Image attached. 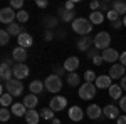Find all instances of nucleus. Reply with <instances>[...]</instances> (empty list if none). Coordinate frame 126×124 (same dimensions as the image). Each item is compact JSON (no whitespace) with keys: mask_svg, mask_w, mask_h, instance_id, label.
Segmentation results:
<instances>
[{"mask_svg":"<svg viewBox=\"0 0 126 124\" xmlns=\"http://www.w3.org/2000/svg\"><path fill=\"white\" fill-rule=\"evenodd\" d=\"M72 30L76 32V34H79V35H87L91 30H93V24L89 22V19H76L74 22H72Z\"/></svg>","mask_w":126,"mask_h":124,"instance_id":"f257e3e1","label":"nucleus"},{"mask_svg":"<svg viewBox=\"0 0 126 124\" xmlns=\"http://www.w3.org/2000/svg\"><path fill=\"white\" fill-rule=\"evenodd\" d=\"M44 86H46V89H47L49 92L57 94L59 91L62 89V81H61V77H59V76H56V74H50L49 77H46Z\"/></svg>","mask_w":126,"mask_h":124,"instance_id":"f03ea898","label":"nucleus"},{"mask_svg":"<svg viewBox=\"0 0 126 124\" xmlns=\"http://www.w3.org/2000/svg\"><path fill=\"white\" fill-rule=\"evenodd\" d=\"M109 44H111V35L108 32H99L94 35V47L97 50H106L109 49Z\"/></svg>","mask_w":126,"mask_h":124,"instance_id":"7ed1b4c3","label":"nucleus"},{"mask_svg":"<svg viewBox=\"0 0 126 124\" xmlns=\"http://www.w3.org/2000/svg\"><path fill=\"white\" fill-rule=\"evenodd\" d=\"M96 89L97 87L93 84V82H84L79 86V97L84 99V101H89L96 96Z\"/></svg>","mask_w":126,"mask_h":124,"instance_id":"20e7f679","label":"nucleus"},{"mask_svg":"<svg viewBox=\"0 0 126 124\" xmlns=\"http://www.w3.org/2000/svg\"><path fill=\"white\" fill-rule=\"evenodd\" d=\"M5 87H7V92L12 94L14 97L22 96V92H24V82L19 81V79H15V77L12 81H9V82H5Z\"/></svg>","mask_w":126,"mask_h":124,"instance_id":"39448f33","label":"nucleus"},{"mask_svg":"<svg viewBox=\"0 0 126 124\" xmlns=\"http://www.w3.org/2000/svg\"><path fill=\"white\" fill-rule=\"evenodd\" d=\"M14 19H17V12H14L12 7H5V9L0 10V22L2 24H14Z\"/></svg>","mask_w":126,"mask_h":124,"instance_id":"423d86ee","label":"nucleus"},{"mask_svg":"<svg viewBox=\"0 0 126 124\" xmlns=\"http://www.w3.org/2000/svg\"><path fill=\"white\" fill-rule=\"evenodd\" d=\"M66 106H67V99H66L64 96H54V97L50 99V102H49V107H50L54 112L62 111Z\"/></svg>","mask_w":126,"mask_h":124,"instance_id":"0eeeda50","label":"nucleus"},{"mask_svg":"<svg viewBox=\"0 0 126 124\" xmlns=\"http://www.w3.org/2000/svg\"><path fill=\"white\" fill-rule=\"evenodd\" d=\"M12 70H14V77H15V79H19V81L25 79V77L30 74L29 67L25 66V64H15V66L12 67Z\"/></svg>","mask_w":126,"mask_h":124,"instance_id":"6e6552de","label":"nucleus"},{"mask_svg":"<svg viewBox=\"0 0 126 124\" xmlns=\"http://www.w3.org/2000/svg\"><path fill=\"white\" fill-rule=\"evenodd\" d=\"M125 70H126V67L118 62V64H113V66L109 67V74L108 76L111 77V79H123L125 77Z\"/></svg>","mask_w":126,"mask_h":124,"instance_id":"1a4fd4ad","label":"nucleus"},{"mask_svg":"<svg viewBox=\"0 0 126 124\" xmlns=\"http://www.w3.org/2000/svg\"><path fill=\"white\" fill-rule=\"evenodd\" d=\"M0 79L3 81V82H9L14 79V70H12V67L9 64H5V62H2V66H0Z\"/></svg>","mask_w":126,"mask_h":124,"instance_id":"9d476101","label":"nucleus"},{"mask_svg":"<svg viewBox=\"0 0 126 124\" xmlns=\"http://www.w3.org/2000/svg\"><path fill=\"white\" fill-rule=\"evenodd\" d=\"M101 55H103V60H104V62H111V64H114L118 59H119L121 54H118V50H114V49L109 47V49H106V50H103Z\"/></svg>","mask_w":126,"mask_h":124,"instance_id":"9b49d317","label":"nucleus"},{"mask_svg":"<svg viewBox=\"0 0 126 124\" xmlns=\"http://www.w3.org/2000/svg\"><path fill=\"white\" fill-rule=\"evenodd\" d=\"M17 42H19V47L29 49V47H32V44H34V39H32V35H30V34L22 32L19 37H17Z\"/></svg>","mask_w":126,"mask_h":124,"instance_id":"f8f14e48","label":"nucleus"},{"mask_svg":"<svg viewBox=\"0 0 126 124\" xmlns=\"http://www.w3.org/2000/svg\"><path fill=\"white\" fill-rule=\"evenodd\" d=\"M12 57H14V60L17 64H24L25 59H27V49H22V47L17 45V47L12 50Z\"/></svg>","mask_w":126,"mask_h":124,"instance_id":"ddd939ff","label":"nucleus"},{"mask_svg":"<svg viewBox=\"0 0 126 124\" xmlns=\"http://www.w3.org/2000/svg\"><path fill=\"white\" fill-rule=\"evenodd\" d=\"M103 116L108 117V119H118L119 117V107L113 104H108L104 109H103Z\"/></svg>","mask_w":126,"mask_h":124,"instance_id":"4468645a","label":"nucleus"},{"mask_svg":"<svg viewBox=\"0 0 126 124\" xmlns=\"http://www.w3.org/2000/svg\"><path fill=\"white\" fill-rule=\"evenodd\" d=\"M86 114L89 119H99V117H103V109L97 104H91V106H87Z\"/></svg>","mask_w":126,"mask_h":124,"instance_id":"2eb2a0df","label":"nucleus"},{"mask_svg":"<svg viewBox=\"0 0 126 124\" xmlns=\"http://www.w3.org/2000/svg\"><path fill=\"white\" fill-rule=\"evenodd\" d=\"M91 45H94V39H91L89 35H84L78 40V49L82 50V52H87L91 49Z\"/></svg>","mask_w":126,"mask_h":124,"instance_id":"dca6fc26","label":"nucleus"},{"mask_svg":"<svg viewBox=\"0 0 126 124\" xmlns=\"http://www.w3.org/2000/svg\"><path fill=\"white\" fill-rule=\"evenodd\" d=\"M82 117H84V111H82L79 106H74V107L69 109V119H71V121L79 123V121H82Z\"/></svg>","mask_w":126,"mask_h":124,"instance_id":"f3484780","label":"nucleus"},{"mask_svg":"<svg viewBox=\"0 0 126 124\" xmlns=\"http://www.w3.org/2000/svg\"><path fill=\"white\" fill-rule=\"evenodd\" d=\"M78 67H79V59L78 57H74V55H72V57L66 59V62H64V69L67 70L69 74H71V72H76V70H78Z\"/></svg>","mask_w":126,"mask_h":124,"instance_id":"a211bd4d","label":"nucleus"},{"mask_svg":"<svg viewBox=\"0 0 126 124\" xmlns=\"http://www.w3.org/2000/svg\"><path fill=\"white\" fill-rule=\"evenodd\" d=\"M113 79L109 76H99L96 79V82H94V86L99 87V89H109V87L113 86V82H111Z\"/></svg>","mask_w":126,"mask_h":124,"instance_id":"6ab92c4d","label":"nucleus"},{"mask_svg":"<svg viewBox=\"0 0 126 124\" xmlns=\"http://www.w3.org/2000/svg\"><path fill=\"white\" fill-rule=\"evenodd\" d=\"M10 111H12V114L17 116V117H20V116H25L27 114V107L24 106V102H14L12 104V107H10Z\"/></svg>","mask_w":126,"mask_h":124,"instance_id":"aec40b11","label":"nucleus"},{"mask_svg":"<svg viewBox=\"0 0 126 124\" xmlns=\"http://www.w3.org/2000/svg\"><path fill=\"white\" fill-rule=\"evenodd\" d=\"M27 124H39V117H40V112H37L35 109H29L27 114L24 116Z\"/></svg>","mask_w":126,"mask_h":124,"instance_id":"412c9836","label":"nucleus"},{"mask_svg":"<svg viewBox=\"0 0 126 124\" xmlns=\"http://www.w3.org/2000/svg\"><path fill=\"white\" fill-rule=\"evenodd\" d=\"M37 104H39V99L35 94H27L24 97V106L27 109H34V107H37Z\"/></svg>","mask_w":126,"mask_h":124,"instance_id":"4be33fe9","label":"nucleus"},{"mask_svg":"<svg viewBox=\"0 0 126 124\" xmlns=\"http://www.w3.org/2000/svg\"><path fill=\"white\" fill-rule=\"evenodd\" d=\"M108 91H109V97L114 99V101H119L123 97V89H121V86H118V84H113Z\"/></svg>","mask_w":126,"mask_h":124,"instance_id":"5701e85b","label":"nucleus"},{"mask_svg":"<svg viewBox=\"0 0 126 124\" xmlns=\"http://www.w3.org/2000/svg\"><path fill=\"white\" fill-rule=\"evenodd\" d=\"M74 15H76L74 10H64V9L59 10V19L62 20V22H74L76 20Z\"/></svg>","mask_w":126,"mask_h":124,"instance_id":"b1692460","label":"nucleus"},{"mask_svg":"<svg viewBox=\"0 0 126 124\" xmlns=\"http://www.w3.org/2000/svg\"><path fill=\"white\" fill-rule=\"evenodd\" d=\"M29 89H30V92H32V94H35V96L40 94V92L46 89L44 81H37V79H35V81H32V82H30V86H29Z\"/></svg>","mask_w":126,"mask_h":124,"instance_id":"393cba45","label":"nucleus"},{"mask_svg":"<svg viewBox=\"0 0 126 124\" xmlns=\"http://www.w3.org/2000/svg\"><path fill=\"white\" fill-rule=\"evenodd\" d=\"M111 9L114 10L118 15H126V2H119V0H116V2L111 3Z\"/></svg>","mask_w":126,"mask_h":124,"instance_id":"a878e982","label":"nucleus"},{"mask_svg":"<svg viewBox=\"0 0 126 124\" xmlns=\"http://www.w3.org/2000/svg\"><path fill=\"white\" fill-rule=\"evenodd\" d=\"M103 20H104V14L103 12H91V15H89V22L93 24V25H99V24H103Z\"/></svg>","mask_w":126,"mask_h":124,"instance_id":"bb28decb","label":"nucleus"},{"mask_svg":"<svg viewBox=\"0 0 126 124\" xmlns=\"http://www.w3.org/2000/svg\"><path fill=\"white\" fill-rule=\"evenodd\" d=\"M7 32H9L10 34V37H12V35H17V37H19L20 34H22V27H20V24L19 22H14V24H10L9 27H7Z\"/></svg>","mask_w":126,"mask_h":124,"instance_id":"cd10ccee","label":"nucleus"},{"mask_svg":"<svg viewBox=\"0 0 126 124\" xmlns=\"http://www.w3.org/2000/svg\"><path fill=\"white\" fill-rule=\"evenodd\" d=\"M12 99H14V96H12V94L3 92L2 97H0V106H2V107H9V106H12V104H14V102H12Z\"/></svg>","mask_w":126,"mask_h":124,"instance_id":"c85d7f7f","label":"nucleus"},{"mask_svg":"<svg viewBox=\"0 0 126 124\" xmlns=\"http://www.w3.org/2000/svg\"><path fill=\"white\" fill-rule=\"evenodd\" d=\"M79 82H81V79H79L78 72H71V74H67V84L71 87H78Z\"/></svg>","mask_w":126,"mask_h":124,"instance_id":"c756f323","label":"nucleus"},{"mask_svg":"<svg viewBox=\"0 0 126 124\" xmlns=\"http://www.w3.org/2000/svg\"><path fill=\"white\" fill-rule=\"evenodd\" d=\"M54 114H56V112H54L50 107H44V109L40 111V117H44L46 121H52V119H56Z\"/></svg>","mask_w":126,"mask_h":124,"instance_id":"7c9ffc66","label":"nucleus"},{"mask_svg":"<svg viewBox=\"0 0 126 124\" xmlns=\"http://www.w3.org/2000/svg\"><path fill=\"white\" fill-rule=\"evenodd\" d=\"M17 20H19V24H25L27 20H29V12L27 10H19L17 12Z\"/></svg>","mask_w":126,"mask_h":124,"instance_id":"2f4dec72","label":"nucleus"},{"mask_svg":"<svg viewBox=\"0 0 126 124\" xmlns=\"http://www.w3.org/2000/svg\"><path fill=\"white\" fill-rule=\"evenodd\" d=\"M9 40H10V34L5 29H2L0 30V44H2V45H7Z\"/></svg>","mask_w":126,"mask_h":124,"instance_id":"473e14b6","label":"nucleus"},{"mask_svg":"<svg viewBox=\"0 0 126 124\" xmlns=\"http://www.w3.org/2000/svg\"><path fill=\"white\" fill-rule=\"evenodd\" d=\"M10 112H12V111H9L7 107H2V109H0V121H2V123H7L10 119Z\"/></svg>","mask_w":126,"mask_h":124,"instance_id":"72a5a7b5","label":"nucleus"},{"mask_svg":"<svg viewBox=\"0 0 126 124\" xmlns=\"http://www.w3.org/2000/svg\"><path fill=\"white\" fill-rule=\"evenodd\" d=\"M96 74H94V72H93V70H86V72H84V81H86V82H93V84H94V82H96Z\"/></svg>","mask_w":126,"mask_h":124,"instance_id":"f704fd0d","label":"nucleus"},{"mask_svg":"<svg viewBox=\"0 0 126 124\" xmlns=\"http://www.w3.org/2000/svg\"><path fill=\"white\" fill-rule=\"evenodd\" d=\"M46 27H49V29L57 27V19H56V17H47V19H46Z\"/></svg>","mask_w":126,"mask_h":124,"instance_id":"c9c22d12","label":"nucleus"},{"mask_svg":"<svg viewBox=\"0 0 126 124\" xmlns=\"http://www.w3.org/2000/svg\"><path fill=\"white\" fill-rule=\"evenodd\" d=\"M86 55H87V59H94L96 55H99V50H97L96 47H93V49H89L86 52Z\"/></svg>","mask_w":126,"mask_h":124,"instance_id":"e433bc0d","label":"nucleus"},{"mask_svg":"<svg viewBox=\"0 0 126 124\" xmlns=\"http://www.w3.org/2000/svg\"><path fill=\"white\" fill-rule=\"evenodd\" d=\"M89 9L93 10V12H97V10L101 9V2H97V0H93V2L89 3Z\"/></svg>","mask_w":126,"mask_h":124,"instance_id":"4c0bfd02","label":"nucleus"},{"mask_svg":"<svg viewBox=\"0 0 126 124\" xmlns=\"http://www.w3.org/2000/svg\"><path fill=\"white\" fill-rule=\"evenodd\" d=\"M106 17H108L109 20H111V22H114V20H118V19H119V15H118V14H116V12H114L113 9H111V10H109V12L106 14Z\"/></svg>","mask_w":126,"mask_h":124,"instance_id":"58836bf2","label":"nucleus"},{"mask_svg":"<svg viewBox=\"0 0 126 124\" xmlns=\"http://www.w3.org/2000/svg\"><path fill=\"white\" fill-rule=\"evenodd\" d=\"M64 72H66V69H64V66L61 67V66H54V74H56V76H64Z\"/></svg>","mask_w":126,"mask_h":124,"instance_id":"ea45409f","label":"nucleus"},{"mask_svg":"<svg viewBox=\"0 0 126 124\" xmlns=\"http://www.w3.org/2000/svg\"><path fill=\"white\" fill-rule=\"evenodd\" d=\"M10 7H12V9H20V7H24V2H22V0H12V2H10Z\"/></svg>","mask_w":126,"mask_h":124,"instance_id":"a19ab883","label":"nucleus"},{"mask_svg":"<svg viewBox=\"0 0 126 124\" xmlns=\"http://www.w3.org/2000/svg\"><path fill=\"white\" fill-rule=\"evenodd\" d=\"M109 10H111V5H109L108 2H101V9H99V12H103V14L106 12V14H108Z\"/></svg>","mask_w":126,"mask_h":124,"instance_id":"79ce46f5","label":"nucleus"},{"mask_svg":"<svg viewBox=\"0 0 126 124\" xmlns=\"http://www.w3.org/2000/svg\"><path fill=\"white\" fill-rule=\"evenodd\" d=\"M121 25H125V24H123V19H118V20H114V22H111V27H113V29H121Z\"/></svg>","mask_w":126,"mask_h":124,"instance_id":"37998d69","label":"nucleus"},{"mask_svg":"<svg viewBox=\"0 0 126 124\" xmlns=\"http://www.w3.org/2000/svg\"><path fill=\"white\" fill-rule=\"evenodd\" d=\"M119 109L126 112V96H123V97L119 99Z\"/></svg>","mask_w":126,"mask_h":124,"instance_id":"c03bdc74","label":"nucleus"},{"mask_svg":"<svg viewBox=\"0 0 126 124\" xmlns=\"http://www.w3.org/2000/svg\"><path fill=\"white\" fill-rule=\"evenodd\" d=\"M93 62H94V66H101V64L104 62V60H103V55H101V54H99V55H96V57L93 59Z\"/></svg>","mask_w":126,"mask_h":124,"instance_id":"a18cd8bd","label":"nucleus"},{"mask_svg":"<svg viewBox=\"0 0 126 124\" xmlns=\"http://www.w3.org/2000/svg\"><path fill=\"white\" fill-rule=\"evenodd\" d=\"M119 64H123V66L126 67V50L121 52V55H119Z\"/></svg>","mask_w":126,"mask_h":124,"instance_id":"49530a36","label":"nucleus"},{"mask_svg":"<svg viewBox=\"0 0 126 124\" xmlns=\"http://www.w3.org/2000/svg\"><path fill=\"white\" fill-rule=\"evenodd\" d=\"M74 3H76V2H66V3H64V10H72L74 9Z\"/></svg>","mask_w":126,"mask_h":124,"instance_id":"de8ad7c7","label":"nucleus"},{"mask_svg":"<svg viewBox=\"0 0 126 124\" xmlns=\"http://www.w3.org/2000/svg\"><path fill=\"white\" fill-rule=\"evenodd\" d=\"M35 5L40 7V9H46V7H47V2H46V0H37V2H35Z\"/></svg>","mask_w":126,"mask_h":124,"instance_id":"09e8293b","label":"nucleus"},{"mask_svg":"<svg viewBox=\"0 0 126 124\" xmlns=\"http://www.w3.org/2000/svg\"><path fill=\"white\" fill-rule=\"evenodd\" d=\"M44 37H46V40H49V42H50V40H52V39H54V34H52V32H50V30H47V32H46V35H44Z\"/></svg>","mask_w":126,"mask_h":124,"instance_id":"8fccbe9b","label":"nucleus"},{"mask_svg":"<svg viewBox=\"0 0 126 124\" xmlns=\"http://www.w3.org/2000/svg\"><path fill=\"white\" fill-rule=\"evenodd\" d=\"M119 86H121V89H123V91H126V76L123 77V79H121V82H119Z\"/></svg>","mask_w":126,"mask_h":124,"instance_id":"3c124183","label":"nucleus"},{"mask_svg":"<svg viewBox=\"0 0 126 124\" xmlns=\"http://www.w3.org/2000/svg\"><path fill=\"white\" fill-rule=\"evenodd\" d=\"M118 124H126V116H119L118 117Z\"/></svg>","mask_w":126,"mask_h":124,"instance_id":"603ef678","label":"nucleus"},{"mask_svg":"<svg viewBox=\"0 0 126 124\" xmlns=\"http://www.w3.org/2000/svg\"><path fill=\"white\" fill-rule=\"evenodd\" d=\"M52 124H61V121L59 119H52Z\"/></svg>","mask_w":126,"mask_h":124,"instance_id":"864d4df0","label":"nucleus"},{"mask_svg":"<svg viewBox=\"0 0 126 124\" xmlns=\"http://www.w3.org/2000/svg\"><path fill=\"white\" fill-rule=\"evenodd\" d=\"M123 24H125V27H126V15L123 17Z\"/></svg>","mask_w":126,"mask_h":124,"instance_id":"5fc2aeb1","label":"nucleus"}]
</instances>
